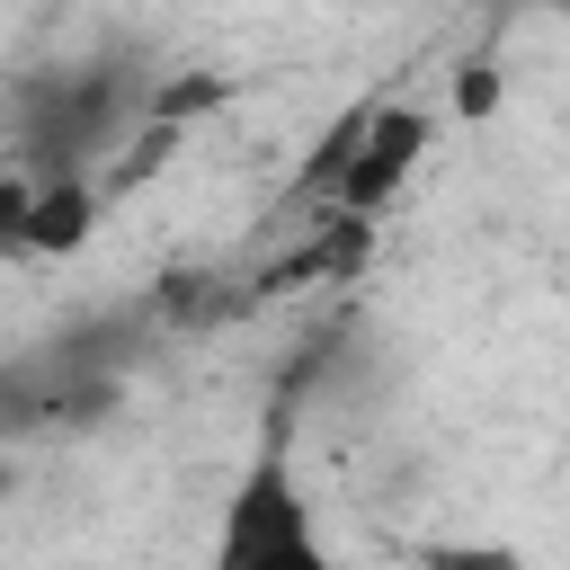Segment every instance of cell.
<instances>
[{
  "label": "cell",
  "mask_w": 570,
  "mask_h": 570,
  "mask_svg": "<svg viewBox=\"0 0 570 570\" xmlns=\"http://www.w3.org/2000/svg\"><path fill=\"white\" fill-rule=\"evenodd\" d=\"M36 169L0 151V258H27V223H36Z\"/></svg>",
  "instance_id": "obj_4"
},
{
  "label": "cell",
  "mask_w": 570,
  "mask_h": 570,
  "mask_svg": "<svg viewBox=\"0 0 570 570\" xmlns=\"http://www.w3.org/2000/svg\"><path fill=\"white\" fill-rule=\"evenodd\" d=\"M401 570H454V561H445V534H436V543H419V552H410Z\"/></svg>",
  "instance_id": "obj_7"
},
{
  "label": "cell",
  "mask_w": 570,
  "mask_h": 570,
  "mask_svg": "<svg viewBox=\"0 0 570 570\" xmlns=\"http://www.w3.org/2000/svg\"><path fill=\"white\" fill-rule=\"evenodd\" d=\"M107 223V187L98 178H45L36 187V223H27V258H80Z\"/></svg>",
  "instance_id": "obj_3"
},
{
  "label": "cell",
  "mask_w": 570,
  "mask_h": 570,
  "mask_svg": "<svg viewBox=\"0 0 570 570\" xmlns=\"http://www.w3.org/2000/svg\"><path fill=\"white\" fill-rule=\"evenodd\" d=\"M205 570H338L330 534H321V508L303 499L285 445H258L214 517V543H205Z\"/></svg>",
  "instance_id": "obj_2"
},
{
  "label": "cell",
  "mask_w": 570,
  "mask_h": 570,
  "mask_svg": "<svg viewBox=\"0 0 570 570\" xmlns=\"http://www.w3.org/2000/svg\"><path fill=\"white\" fill-rule=\"evenodd\" d=\"M428 142H436V116H428L419 98H365V107L330 116L321 151L294 169V205H321V223H330V214L383 223V214L401 205V187L419 178Z\"/></svg>",
  "instance_id": "obj_1"
},
{
  "label": "cell",
  "mask_w": 570,
  "mask_h": 570,
  "mask_svg": "<svg viewBox=\"0 0 570 570\" xmlns=\"http://www.w3.org/2000/svg\"><path fill=\"white\" fill-rule=\"evenodd\" d=\"M445 561H454V570H525L517 543H463V534H445Z\"/></svg>",
  "instance_id": "obj_5"
},
{
  "label": "cell",
  "mask_w": 570,
  "mask_h": 570,
  "mask_svg": "<svg viewBox=\"0 0 570 570\" xmlns=\"http://www.w3.org/2000/svg\"><path fill=\"white\" fill-rule=\"evenodd\" d=\"M499 107V71L490 62H463V80H454V116H490Z\"/></svg>",
  "instance_id": "obj_6"
}]
</instances>
